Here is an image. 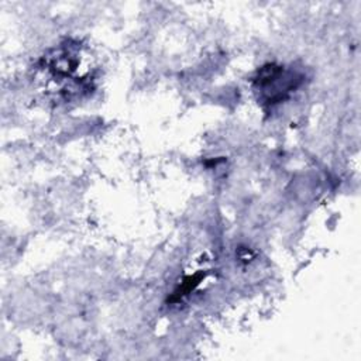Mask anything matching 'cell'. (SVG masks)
Segmentation results:
<instances>
[{"mask_svg":"<svg viewBox=\"0 0 361 361\" xmlns=\"http://www.w3.org/2000/svg\"><path fill=\"white\" fill-rule=\"evenodd\" d=\"M300 76L295 72L286 71L281 65L268 63L257 72L254 87L265 103L275 104L286 99L300 85Z\"/></svg>","mask_w":361,"mask_h":361,"instance_id":"1","label":"cell"}]
</instances>
